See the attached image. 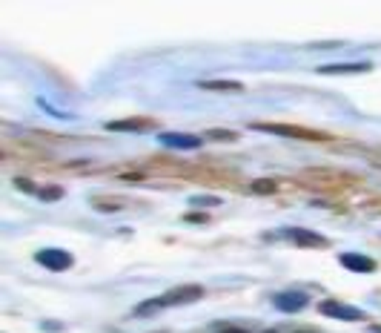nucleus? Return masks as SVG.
Listing matches in <instances>:
<instances>
[{
  "instance_id": "nucleus-18",
  "label": "nucleus",
  "mask_w": 381,
  "mask_h": 333,
  "mask_svg": "<svg viewBox=\"0 0 381 333\" xmlns=\"http://www.w3.org/2000/svg\"><path fill=\"white\" fill-rule=\"evenodd\" d=\"M163 308H161V302L158 299H149V302H141L138 308H135V316H155V313H161Z\"/></svg>"
},
{
  "instance_id": "nucleus-1",
  "label": "nucleus",
  "mask_w": 381,
  "mask_h": 333,
  "mask_svg": "<svg viewBox=\"0 0 381 333\" xmlns=\"http://www.w3.org/2000/svg\"><path fill=\"white\" fill-rule=\"evenodd\" d=\"M252 130L258 133H270V135H281V138H292V141H313V144H330L332 135L313 130V127H301V123H275V121H252Z\"/></svg>"
},
{
  "instance_id": "nucleus-9",
  "label": "nucleus",
  "mask_w": 381,
  "mask_h": 333,
  "mask_svg": "<svg viewBox=\"0 0 381 333\" xmlns=\"http://www.w3.org/2000/svg\"><path fill=\"white\" fill-rule=\"evenodd\" d=\"M338 265H342L344 270H350V273H356V276H367V273L378 270V262L364 256V253H342L338 256Z\"/></svg>"
},
{
  "instance_id": "nucleus-4",
  "label": "nucleus",
  "mask_w": 381,
  "mask_h": 333,
  "mask_svg": "<svg viewBox=\"0 0 381 333\" xmlns=\"http://www.w3.org/2000/svg\"><path fill=\"white\" fill-rule=\"evenodd\" d=\"M318 313L321 316H330L335 322H367V310H361L356 305H347L342 299H324V302H318Z\"/></svg>"
},
{
  "instance_id": "nucleus-10",
  "label": "nucleus",
  "mask_w": 381,
  "mask_h": 333,
  "mask_svg": "<svg viewBox=\"0 0 381 333\" xmlns=\"http://www.w3.org/2000/svg\"><path fill=\"white\" fill-rule=\"evenodd\" d=\"M158 141H161L163 147H169V150H198V147L204 144V135H192V133H178V130H173V133H161Z\"/></svg>"
},
{
  "instance_id": "nucleus-23",
  "label": "nucleus",
  "mask_w": 381,
  "mask_h": 333,
  "mask_svg": "<svg viewBox=\"0 0 381 333\" xmlns=\"http://www.w3.org/2000/svg\"><path fill=\"white\" fill-rule=\"evenodd\" d=\"M155 333H169V330H155Z\"/></svg>"
},
{
  "instance_id": "nucleus-17",
  "label": "nucleus",
  "mask_w": 381,
  "mask_h": 333,
  "mask_svg": "<svg viewBox=\"0 0 381 333\" xmlns=\"http://www.w3.org/2000/svg\"><path fill=\"white\" fill-rule=\"evenodd\" d=\"M37 198H40V201H61V198H63V187L46 184V187H40V190H37Z\"/></svg>"
},
{
  "instance_id": "nucleus-11",
  "label": "nucleus",
  "mask_w": 381,
  "mask_h": 333,
  "mask_svg": "<svg viewBox=\"0 0 381 333\" xmlns=\"http://www.w3.org/2000/svg\"><path fill=\"white\" fill-rule=\"evenodd\" d=\"M318 75H367L373 72L370 61H356V63H324L316 69Z\"/></svg>"
},
{
  "instance_id": "nucleus-8",
  "label": "nucleus",
  "mask_w": 381,
  "mask_h": 333,
  "mask_svg": "<svg viewBox=\"0 0 381 333\" xmlns=\"http://www.w3.org/2000/svg\"><path fill=\"white\" fill-rule=\"evenodd\" d=\"M284 238H289L295 247H310V250H324L330 247V238L313 233V230H304V227H287L284 230Z\"/></svg>"
},
{
  "instance_id": "nucleus-14",
  "label": "nucleus",
  "mask_w": 381,
  "mask_h": 333,
  "mask_svg": "<svg viewBox=\"0 0 381 333\" xmlns=\"http://www.w3.org/2000/svg\"><path fill=\"white\" fill-rule=\"evenodd\" d=\"M241 135L235 130H206L204 141H218V144H235Z\"/></svg>"
},
{
  "instance_id": "nucleus-16",
  "label": "nucleus",
  "mask_w": 381,
  "mask_h": 333,
  "mask_svg": "<svg viewBox=\"0 0 381 333\" xmlns=\"http://www.w3.org/2000/svg\"><path fill=\"white\" fill-rule=\"evenodd\" d=\"M189 207L213 210V207H221V195H189Z\"/></svg>"
},
{
  "instance_id": "nucleus-3",
  "label": "nucleus",
  "mask_w": 381,
  "mask_h": 333,
  "mask_svg": "<svg viewBox=\"0 0 381 333\" xmlns=\"http://www.w3.org/2000/svg\"><path fill=\"white\" fill-rule=\"evenodd\" d=\"M204 284H195V281H187V284H175V287H169L166 293L158 296L161 308H181V305H195L204 299Z\"/></svg>"
},
{
  "instance_id": "nucleus-6",
  "label": "nucleus",
  "mask_w": 381,
  "mask_h": 333,
  "mask_svg": "<svg viewBox=\"0 0 381 333\" xmlns=\"http://www.w3.org/2000/svg\"><path fill=\"white\" fill-rule=\"evenodd\" d=\"M109 133H149L158 130V121L149 115H130V118H118V121H106Z\"/></svg>"
},
{
  "instance_id": "nucleus-12",
  "label": "nucleus",
  "mask_w": 381,
  "mask_h": 333,
  "mask_svg": "<svg viewBox=\"0 0 381 333\" xmlns=\"http://www.w3.org/2000/svg\"><path fill=\"white\" fill-rule=\"evenodd\" d=\"M198 90H206V92H227V95H238V92H244V83H241V80L216 78V80H198Z\"/></svg>"
},
{
  "instance_id": "nucleus-13",
  "label": "nucleus",
  "mask_w": 381,
  "mask_h": 333,
  "mask_svg": "<svg viewBox=\"0 0 381 333\" xmlns=\"http://www.w3.org/2000/svg\"><path fill=\"white\" fill-rule=\"evenodd\" d=\"M89 204L95 207L98 213H118V210H123V207L130 204V201H126L123 195H92Z\"/></svg>"
},
{
  "instance_id": "nucleus-20",
  "label": "nucleus",
  "mask_w": 381,
  "mask_h": 333,
  "mask_svg": "<svg viewBox=\"0 0 381 333\" xmlns=\"http://www.w3.org/2000/svg\"><path fill=\"white\" fill-rule=\"evenodd\" d=\"M184 222H195V224H204V222H209V216H206V213H195V210H192V213H187V216H184Z\"/></svg>"
},
{
  "instance_id": "nucleus-2",
  "label": "nucleus",
  "mask_w": 381,
  "mask_h": 333,
  "mask_svg": "<svg viewBox=\"0 0 381 333\" xmlns=\"http://www.w3.org/2000/svg\"><path fill=\"white\" fill-rule=\"evenodd\" d=\"M304 181H310L313 187H350V184H361V176H353L347 170H338V166H313V170L301 173Z\"/></svg>"
},
{
  "instance_id": "nucleus-5",
  "label": "nucleus",
  "mask_w": 381,
  "mask_h": 333,
  "mask_svg": "<svg viewBox=\"0 0 381 333\" xmlns=\"http://www.w3.org/2000/svg\"><path fill=\"white\" fill-rule=\"evenodd\" d=\"M35 262L40 267H46L49 273H63V270H69L75 265V256L63 247H44V250H37L35 253Z\"/></svg>"
},
{
  "instance_id": "nucleus-15",
  "label": "nucleus",
  "mask_w": 381,
  "mask_h": 333,
  "mask_svg": "<svg viewBox=\"0 0 381 333\" xmlns=\"http://www.w3.org/2000/svg\"><path fill=\"white\" fill-rule=\"evenodd\" d=\"M281 187H278V181H273V178H258V181H252L249 184V193H256V195H273V193H278Z\"/></svg>"
},
{
  "instance_id": "nucleus-7",
  "label": "nucleus",
  "mask_w": 381,
  "mask_h": 333,
  "mask_svg": "<svg viewBox=\"0 0 381 333\" xmlns=\"http://www.w3.org/2000/svg\"><path fill=\"white\" fill-rule=\"evenodd\" d=\"M273 305L281 313H301L310 305V296L304 293V290H281V293L273 296Z\"/></svg>"
},
{
  "instance_id": "nucleus-22",
  "label": "nucleus",
  "mask_w": 381,
  "mask_h": 333,
  "mask_svg": "<svg viewBox=\"0 0 381 333\" xmlns=\"http://www.w3.org/2000/svg\"><path fill=\"white\" fill-rule=\"evenodd\" d=\"M295 333H310V330H295Z\"/></svg>"
},
{
  "instance_id": "nucleus-21",
  "label": "nucleus",
  "mask_w": 381,
  "mask_h": 333,
  "mask_svg": "<svg viewBox=\"0 0 381 333\" xmlns=\"http://www.w3.org/2000/svg\"><path fill=\"white\" fill-rule=\"evenodd\" d=\"M216 333H246V330H241V327H232V325H227V327H221V330H216Z\"/></svg>"
},
{
  "instance_id": "nucleus-19",
  "label": "nucleus",
  "mask_w": 381,
  "mask_h": 333,
  "mask_svg": "<svg viewBox=\"0 0 381 333\" xmlns=\"http://www.w3.org/2000/svg\"><path fill=\"white\" fill-rule=\"evenodd\" d=\"M12 184H15L18 190H23V193H32V195H37V190H40V187H37V184H32L29 178H15Z\"/></svg>"
}]
</instances>
